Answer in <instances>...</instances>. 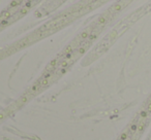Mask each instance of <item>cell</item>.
I'll return each instance as SVG.
<instances>
[{"instance_id":"6da1fadb","label":"cell","mask_w":151,"mask_h":140,"mask_svg":"<svg viewBox=\"0 0 151 140\" xmlns=\"http://www.w3.org/2000/svg\"><path fill=\"white\" fill-rule=\"evenodd\" d=\"M107 20H108L107 17H100V19H98V21H97V23H98V25H104L107 22Z\"/></svg>"}]
</instances>
